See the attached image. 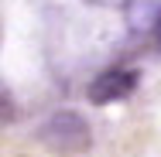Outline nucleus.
Instances as JSON below:
<instances>
[{"label": "nucleus", "mask_w": 161, "mask_h": 157, "mask_svg": "<svg viewBox=\"0 0 161 157\" xmlns=\"http://www.w3.org/2000/svg\"><path fill=\"white\" fill-rule=\"evenodd\" d=\"M38 144L48 147L52 154L75 157V154H82V150H89L93 130H89V123H86L82 113H75V109H58V113H52L45 123L38 126Z\"/></svg>", "instance_id": "f257e3e1"}, {"label": "nucleus", "mask_w": 161, "mask_h": 157, "mask_svg": "<svg viewBox=\"0 0 161 157\" xmlns=\"http://www.w3.org/2000/svg\"><path fill=\"white\" fill-rule=\"evenodd\" d=\"M134 89H137V72L134 68H106V72H99L96 79L89 82L86 96H89V102L106 106V102L127 99Z\"/></svg>", "instance_id": "f03ea898"}, {"label": "nucleus", "mask_w": 161, "mask_h": 157, "mask_svg": "<svg viewBox=\"0 0 161 157\" xmlns=\"http://www.w3.org/2000/svg\"><path fill=\"white\" fill-rule=\"evenodd\" d=\"M158 34H161V21H158Z\"/></svg>", "instance_id": "7ed1b4c3"}]
</instances>
